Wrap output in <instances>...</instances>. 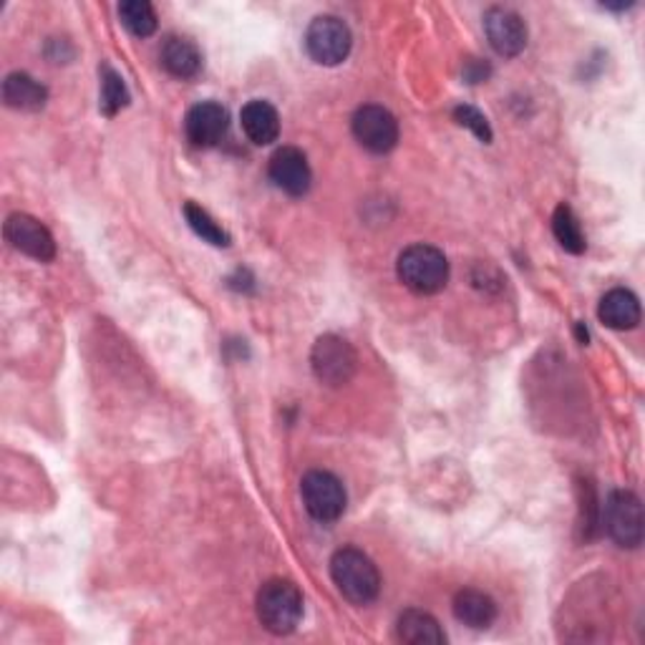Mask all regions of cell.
I'll list each match as a JSON object with an SVG mask.
<instances>
[{
	"mask_svg": "<svg viewBox=\"0 0 645 645\" xmlns=\"http://www.w3.org/2000/svg\"><path fill=\"white\" fill-rule=\"evenodd\" d=\"M311 368L320 384L330 386V389H341L356 374L358 356L345 338L326 333L313 343Z\"/></svg>",
	"mask_w": 645,
	"mask_h": 645,
	"instance_id": "277c9868",
	"label": "cell"
},
{
	"mask_svg": "<svg viewBox=\"0 0 645 645\" xmlns=\"http://www.w3.org/2000/svg\"><path fill=\"white\" fill-rule=\"evenodd\" d=\"M270 180L276 182V187L285 192L290 197H303L308 195L313 184V172L308 165V157L295 147H282L270 157Z\"/></svg>",
	"mask_w": 645,
	"mask_h": 645,
	"instance_id": "7c38bea8",
	"label": "cell"
},
{
	"mask_svg": "<svg viewBox=\"0 0 645 645\" xmlns=\"http://www.w3.org/2000/svg\"><path fill=\"white\" fill-rule=\"evenodd\" d=\"M399 280L416 295H434L447 288L449 260L439 247L434 245H411L403 250L397 263Z\"/></svg>",
	"mask_w": 645,
	"mask_h": 645,
	"instance_id": "3957f363",
	"label": "cell"
},
{
	"mask_svg": "<svg viewBox=\"0 0 645 645\" xmlns=\"http://www.w3.org/2000/svg\"><path fill=\"white\" fill-rule=\"evenodd\" d=\"M454 119H457V124H462V126L470 129V132H474V136H477V139H482L484 144L491 142L489 121H487V117L482 114L479 109L466 107V104H464V107H457L454 109Z\"/></svg>",
	"mask_w": 645,
	"mask_h": 645,
	"instance_id": "603a6c76",
	"label": "cell"
},
{
	"mask_svg": "<svg viewBox=\"0 0 645 645\" xmlns=\"http://www.w3.org/2000/svg\"><path fill=\"white\" fill-rule=\"evenodd\" d=\"M257 620L272 635L293 633L303 618V593L290 580H268L255 600Z\"/></svg>",
	"mask_w": 645,
	"mask_h": 645,
	"instance_id": "7a4b0ae2",
	"label": "cell"
},
{
	"mask_svg": "<svg viewBox=\"0 0 645 645\" xmlns=\"http://www.w3.org/2000/svg\"><path fill=\"white\" fill-rule=\"evenodd\" d=\"M119 19L136 38H149L157 31V13L147 0H126L119 5Z\"/></svg>",
	"mask_w": 645,
	"mask_h": 645,
	"instance_id": "ffe728a7",
	"label": "cell"
},
{
	"mask_svg": "<svg viewBox=\"0 0 645 645\" xmlns=\"http://www.w3.org/2000/svg\"><path fill=\"white\" fill-rule=\"evenodd\" d=\"M330 577L338 593L353 605H368L381 593V572L366 552L356 547H341L330 558Z\"/></svg>",
	"mask_w": 645,
	"mask_h": 645,
	"instance_id": "6da1fadb",
	"label": "cell"
},
{
	"mask_svg": "<svg viewBox=\"0 0 645 645\" xmlns=\"http://www.w3.org/2000/svg\"><path fill=\"white\" fill-rule=\"evenodd\" d=\"M577 336H580V341L587 343V330L583 328V322H580V326H577Z\"/></svg>",
	"mask_w": 645,
	"mask_h": 645,
	"instance_id": "d4e9b609",
	"label": "cell"
},
{
	"mask_svg": "<svg viewBox=\"0 0 645 645\" xmlns=\"http://www.w3.org/2000/svg\"><path fill=\"white\" fill-rule=\"evenodd\" d=\"M484 34L489 38V46L504 59H514L527 48V23L512 8H489L484 13Z\"/></svg>",
	"mask_w": 645,
	"mask_h": 645,
	"instance_id": "30bf717a",
	"label": "cell"
},
{
	"mask_svg": "<svg viewBox=\"0 0 645 645\" xmlns=\"http://www.w3.org/2000/svg\"><path fill=\"white\" fill-rule=\"evenodd\" d=\"M159 61L161 66L167 69V74L182 81L195 78L202 71V51L190 38L182 36H169L165 44H161Z\"/></svg>",
	"mask_w": 645,
	"mask_h": 645,
	"instance_id": "5bb4252c",
	"label": "cell"
},
{
	"mask_svg": "<svg viewBox=\"0 0 645 645\" xmlns=\"http://www.w3.org/2000/svg\"><path fill=\"white\" fill-rule=\"evenodd\" d=\"M603 527L618 547L635 550L643 543V504L638 495L618 489L603 507Z\"/></svg>",
	"mask_w": 645,
	"mask_h": 645,
	"instance_id": "5b68a950",
	"label": "cell"
},
{
	"mask_svg": "<svg viewBox=\"0 0 645 645\" xmlns=\"http://www.w3.org/2000/svg\"><path fill=\"white\" fill-rule=\"evenodd\" d=\"M399 638L411 645H441L447 643V633L441 631L439 620L426 610H403L399 618Z\"/></svg>",
	"mask_w": 645,
	"mask_h": 645,
	"instance_id": "e0dca14e",
	"label": "cell"
},
{
	"mask_svg": "<svg viewBox=\"0 0 645 645\" xmlns=\"http://www.w3.org/2000/svg\"><path fill=\"white\" fill-rule=\"evenodd\" d=\"M3 101L15 111H40L48 101V88L31 74L15 71L3 81Z\"/></svg>",
	"mask_w": 645,
	"mask_h": 645,
	"instance_id": "2e32d148",
	"label": "cell"
},
{
	"mask_svg": "<svg viewBox=\"0 0 645 645\" xmlns=\"http://www.w3.org/2000/svg\"><path fill=\"white\" fill-rule=\"evenodd\" d=\"M552 232L555 240L560 242L562 250H568L572 255L585 253L587 242H585V232L580 228L577 215L572 212L570 205H560L552 215Z\"/></svg>",
	"mask_w": 645,
	"mask_h": 645,
	"instance_id": "d6986e66",
	"label": "cell"
},
{
	"mask_svg": "<svg viewBox=\"0 0 645 645\" xmlns=\"http://www.w3.org/2000/svg\"><path fill=\"white\" fill-rule=\"evenodd\" d=\"M353 46L351 28L338 15H318L305 31V51L320 66H338L349 59Z\"/></svg>",
	"mask_w": 645,
	"mask_h": 645,
	"instance_id": "8992f818",
	"label": "cell"
},
{
	"mask_svg": "<svg viewBox=\"0 0 645 645\" xmlns=\"http://www.w3.org/2000/svg\"><path fill=\"white\" fill-rule=\"evenodd\" d=\"M598 316L612 330H633L641 322V301L625 288H616L603 295Z\"/></svg>",
	"mask_w": 645,
	"mask_h": 645,
	"instance_id": "9a60e30c",
	"label": "cell"
},
{
	"mask_svg": "<svg viewBox=\"0 0 645 645\" xmlns=\"http://www.w3.org/2000/svg\"><path fill=\"white\" fill-rule=\"evenodd\" d=\"M454 616L459 623L482 631V628H489L497 620V603L487 593L466 587V591H459L454 595Z\"/></svg>",
	"mask_w": 645,
	"mask_h": 645,
	"instance_id": "ac0fdd59",
	"label": "cell"
},
{
	"mask_svg": "<svg viewBox=\"0 0 645 645\" xmlns=\"http://www.w3.org/2000/svg\"><path fill=\"white\" fill-rule=\"evenodd\" d=\"M489 74H491V69L482 61H470L464 69V76H466V81H470V84H479V81H484Z\"/></svg>",
	"mask_w": 645,
	"mask_h": 645,
	"instance_id": "cb8c5ba5",
	"label": "cell"
},
{
	"mask_svg": "<svg viewBox=\"0 0 645 645\" xmlns=\"http://www.w3.org/2000/svg\"><path fill=\"white\" fill-rule=\"evenodd\" d=\"M353 136L363 149L370 155H386L399 144V121L389 109L378 104H366L361 107L351 121Z\"/></svg>",
	"mask_w": 645,
	"mask_h": 645,
	"instance_id": "ba28073f",
	"label": "cell"
},
{
	"mask_svg": "<svg viewBox=\"0 0 645 645\" xmlns=\"http://www.w3.org/2000/svg\"><path fill=\"white\" fill-rule=\"evenodd\" d=\"M129 104V88L114 69H101V111L107 117H117Z\"/></svg>",
	"mask_w": 645,
	"mask_h": 645,
	"instance_id": "7402d4cb",
	"label": "cell"
},
{
	"mask_svg": "<svg viewBox=\"0 0 645 645\" xmlns=\"http://www.w3.org/2000/svg\"><path fill=\"white\" fill-rule=\"evenodd\" d=\"M230 129V114L222 104L217 101H199L187 111V119H184V132H187V139L192 147L209 149L217 147L224 139Z\"/></svg>",
	"mask_w": 645,
	"mask_h": 645,
	"instance_id": "8fae6325",
	"label": "cell"
},
{
	"mask_svg": "<svg viewBox=\"0 0 645 645\" xmlns=\"http://www.w3.org/2000/svg\"><path fill=\"white\" fill-rule=\"evenodd\" d=\"M184 217H187L190 228L195 230V235H199L205 242L215 247H228L230 245V232L222 230L220 224L212 220V215L207 212V209H202L195 202H187L184 205Z\"/></svg>",
	"mask_w": 645,
	"mask_h": 645,
	"instance_id": "44dd1931",
	"label": "cell"
},
{
	"mask_svg": "<svg viewBox=\"0 0 645 645\" xmlns=\"http://www.w3.org/2000/svg\"><path fill=\"white\" fill-rule=\"evenodd\" d=\"M5 240L11 242L13 250L34 257L38 263H51L56 257V242L53 235L34 215L15 212L5 220Z\"/></svg>",
	"mask_w": 645,
	"mask_h": 645,
	"instance_id": "9c48e42d",
	"label": "cell"
},
{
	"mask_svg": "<svg viewBox=\"0 0 645 645\" xmlns=\"http://www.w3.org/2000/svg\"><path fill=\"white\" fill-rule=\"evenodd\" d=\"M240 124L242 132L247 134V139L257 144V147H268L280 136V117L278 109L270 101L253 99L247 101L240 111Z\"/></svg>",
	"mask_w": 645,
	"mask_h": 645,
	"instance_id": "4fadbf2b",
	"label": "cell"
},
{
	"mask_svg": "<svg viewBox=\"0 0 645 645\" xmlns=\"http://www.w3.org/2000/svg\"><path fill=\"white\" fill-rule=\"evenodd\" d=\"M301 497L305 510L318 522H336L345 512L349 495H345L343 482L336 474L313 470L301 482Z\"/></svg>",
	"mask_w": 645,
	"mask_h": 645,
	"instance_id": "52a82bcc",
	"label": "cell"
}]
</instances>
